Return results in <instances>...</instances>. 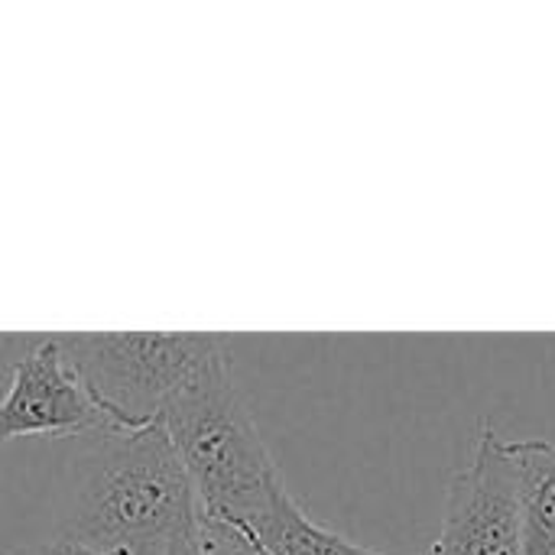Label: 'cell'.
Segmentation results:
<instances>
[{
  "instance_id": "cell-1",
  "label": "cell",
  "mask_w": 555,
  "mask_h": 555,
  "mask_svg": "<svg viewBox=\"0 0 555 555\" xmlns=\"http://www.w3.org/2000/svg\"><path fill=\"white\" fill-rule=\"evenodd\" d=\"M59 533L114 555H169L198 533V501L163 423L104 436L78 465Z\"/></svg>"
},
{
  "instance_id": "cell-2",
  "label": "cell",
  "mask_w": 555,
  "mask_h": 555,
  "mask_svg": "<svg viewBox=\"0 0 555 555\" xmlns=\"http://www.w3.org/2000/svg\"><path fill=\"white\" fill-rule=\"evenodd\" d=\"M163 429L192 481L205 520L241 530L283 485L280 468L237 393L231 354L192 377L169 403Z\"/></svg>"
},
{
  "instance_id": "cell-3",
  "label": "cell",
  "mask_w": 555,
  "mask_h": 555,
  "mask_svg": "<svg viewBox=\"0 0 555 555\" xmlns=\"http://www.w3.org/2000/svg\"><path fill=\"white\" fill-rule=\"evenodd\" d=\"M52 338L111 433L159 426L192 377L228 354L224 335L205 332H78Z\"/></svg>"
},
{
  "instance_id": "cell-4",
  "label": "cell",
  "mask_w": 555,
  "mask_h": 555,
  "mask_svg": "<svg viewBox=\"0 0 555 555\" xmlns=\"http://www.w3.org/2000/svg\"><path fill=\"white\" fill-rule=\"evenodd\" d=\"M426 555H524L517 475L491 423L481 426L472 459L449 485L442 530Z\"/></svg>"
},
{
  "instance_id": "cell-5",
  "label": "cell",
  "mask_w": 555,
  "mask_h": 555,
  "mask_svg": "<svg viewBox=\"0 0 555 555\" xmlns=\"http://www.w3.org/2000/svg\"><path fill=\"white\" fill-rule=\"evenodd\" d=\"M101 433L114 436L104 413L91 403L55 338H39L16 364L0 397V446L13 439H68Z\"/></svg>"
},
{
  "instance_id": "cell-6",
  "label": "cell",
  "mask_w": 555,
  "mask_h": 555,
  "mask_svg": "<svg viewBox=\"0 0 555 555\" xmlns=\"http://www.w3.org/2000/svg\"><path fill=\"white\" fill-rule=\"evenodd\" d=\"M234 533L260 555H387L358 546L338 530L312 520L302 504L286 491V485H280L267 498V504Z\"/></svg>"
},
{
  "instance_id": "cell-7",
  "label": "cell",
  "mask_w": 555,
  "mask_h": 555,
  "mask_svg": "<svg viewBox=\"0 0 555 555\" xmlns=\"http://www.w3.org/2000/svg\"><path fill=\"white\" fill-rule=\"evenodd\" d=\"M501 449L517 475L524 514V555H555V442L501 439Z\"/></svg>"
},
{
  "instance_id": "cell-8",
  "label": "cell",
  "mask_w": 555,
  "mask_h": 555,
  "mask_svg": "<svg viewBox=\"0 0 555 555\" xmlns=\"http://www.w3.org/2000/svg\"><path fill=\"white\" fill-rule=\"evenodd\" d=\"M198 555H257L247 540H241L224 524L205 520L198 514Z\"/></svg>"
},
{
  "instance_id": "cell-9",
  "label": "cell",
  "mask_w": 555,
  "mask_h": 555,
  "mask_svg": "<svg viewBox=\"0 0 555 555\" xmlns=\"http://www.w3.org/2000/svg\"><path fill=\"white\" fill-rule=\"evenodd\" d=\"M13 555H114V553L94 550V546H88V543H81V540L68 537V533H55V537H49V540H39V543L23 546L20 553H13Z\"/></svg>"
},
{
  "instance_id": "cell-10",
  "label": "cell",
  "mask_w": 555,
  "mask_h": 555,
  "mask_svg": "<svg viewBox=\"0 0 555 555\" xmlns=\"http://www.w3.org/2000/svg\"><path fill=\"white\" fill-rule=\"evenodd\" d=\"M169 555H198V533H195V537H192L189 543L176 546V550H172V553H169Z\"/></svg>"
},
{
  "instance_id": "cell-11",
  "label": "cell",
  "mask_w": 555,
  "mask_h": 555,
  "mask_svg": "<svg viewBox=\"0 0 555 555\" xmlns=\"http://www.w3.org/2000/svg\"><path fill=\"white\" fill-rule=\"evenodd\" d=\"M250 550H254V546H250ZM254 553H257V550H254ZM257 555H260V553H257Z\"/></svg>"
}]
</instances>
